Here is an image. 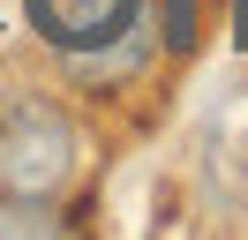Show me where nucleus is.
<instances>
[{"label":"nucleus","mask_w":248,"mask_h":240,"mask_svg":"<svg viewBox=\"0 0 248 240\" xmlns=\"http://www.w3.org/2000/svg\"><path fill=\"white\" fill-rule=\"evenodd\" d=\"M76 173V128L61 105L46 98H16L0 113V188L23 203H46L61 180Z\"/></svg>","instance_id":"obj_1"},{"label":"nucleus","mask_w":248,"mask_h":240,"mask_svg":"<svg viewBox=\"0 0 248 240\" xmlns=\"http://www.w3.org/2000/svg\"><path fill=\"white\" fill-rule=\"evenodd\" d=\"M38 23V38L61 45V53H98V45H121L136 30L143 0H23Z\"/></svg>","instance_id":"obj_2"}]
</instances>
